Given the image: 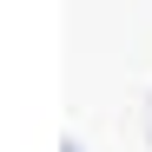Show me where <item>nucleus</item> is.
Listing matches in <instances>:
<instances>
[{
    "mask_svg": "<svg viewBox=\"0 0 152 152\" xmlns=\"http://www.w3.org/2000/svg\"><path fill=\"white\" fill-rule=\"evenodd\" d=\"M145 145H152V99H145Z\"/></svg>",
    "mask_w": 152,
    "mask_h": 152,
    "instance_id": "nucleus-1",
    "label": "nucleus"
},
{
    "mask_svg": "<svg viewBox=\"0 0 152 152\" xmlns=\"http://www.w3.org/2000/svg\"><path fill=\"white\" fill-rule=\"evenodd\" d=\"M60 152H80V139H60Z\"/></svg>",
    "mask_w": 152,
    "mask_h": 152,
    "instance_id": "nucleus-2",
    "label": "nucleus"
}]
</instances>
